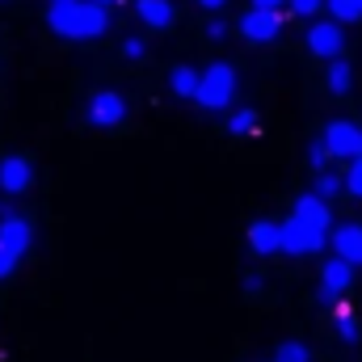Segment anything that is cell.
<instances>
[{
  "instance_id": "6da1fadb",
  "label": "cell",
  "mask_w": 362,
  "mask_h": 362,
  "mask_svg": "<svg viewBox=\"0 0 362 362\" xmlns=\"http://www.w3.org/2000/svg\"><path fill=\"white\" fill-rule=\"evenodd\" d=\"M47 25H51L59 38L93 42V38L105 34L110 13H105V4H97V0H47Z\"/></svg>"
},
{
  "instance_id": "7a4b0ae2",
  "label": "cell",
  "mask_w": 362,
  "mask_h": 362,
  "mask_svg": "<svg viewBox=\"0 0 362 362\" xmlns=\"http://www.w3.org/2000/svg\"><path fill=\"white\" fill-rule=\"evenodd\" d=\"M232 97H236V72H232V64H211L202 72V85H198L194 101L202 110H223V105H232Z\"/></svg>"
},
{
  "instance_id": "3957f363",
  "label": "cell",
  "mask_w": 362,
  "mask_h": 362,
  "mask_svg": "<svg viewBox=\"0 0 362 362\" xmlns=\"http://www.w3.org/2000/svg\"><path fill=\"white\" fill-rule=\"evenodd\" d=\"M325 144H329V152L337 156V160H358L362 156V131L354 122H329L325 127Z\"/></svg>"
},
{
  "instance_id": "277c9868",
  "label": "cell",
  "mask_w": 362,
  "mask_h": 362,
  "mask_svg": "<svg viewBox=\"0 0 362 362\" xmlns=\"http://www.w3.org/2000/svg\"><path fill=\"white\" fill-rule=\"evenodd\" d=\"M240 34L249 42H274L282 34V13L278 8H249L245 21H240Z\"/></svg>"
},
{
  "instance_id": "5b68a950",
  "label": "cell",
  "mask_w": 362,
  "mask_h": 362,
  "mask_svg": "<svg viewBox=\"0 0 362 362\" xmlns=\"http://www.w3.org/2000/svg\"><path fill=\"white\" fill-rule=\"evenodd\" d=\"M127 118V101L114 89H97L89 97V122L93 127H118Z\"/></svg>"
},
{
  "instance_id": "8992f818",
  "label": "cell",
  "mask_w": 362,
  "mask_h": 362,
  "mask_svg": "<svg viewBox=\"0 0 362 362\" xmlns=\"http://www.w3.org/2000/svg\"><path fill=\"white\" fill-rule=\"evenodd\" d=\"M341 21H316L308 30V47L316 59H341Z\"/></svg>"
},
{
  "instance_id": "52a82bcc",
  "label": "cell",
  "mask_w": 362,
  "mask_h": 362,
  "mask_svg": "<svg viewBox=\"0 0 362 362\" xmlns=\"http://www.w3.org/2000/svg\"><path fill=\"white\" fill-rule=\"evenodd\" d=\"M350 278H354V266H350V262H341V257L325 262V270H320V299L346 295V291H350Z\"/></svg>"
},
{
  "instance_id": "ba28073f",
  "label": "cell",
  "mask_w": 362,
  "mask_h": 362,
  "mask_svg": "<svg viewBox=\"0 0 362 362\" xmlns=\"http://www.w3.org/2000/svg\"><path fill=\"white\" fill-rule=\"evenodd\" d=\"M30 181H34V169H30L25 156H4L0 160V189L4 194H21V189H30Z\"/></svg>"
},
{
  "instance_id": "9c48e42d",
  "label": "cell",
  "mask_w": 362,
  "mask_h": 362,
  "mask_svg": "<svg viewBox=\"0 0 362 362\" xmlns=\"http://www.w3.org/2000/svg\"><path fill=\"white\" fill-rule=\"evenodd\" d=\"M333 249H337L341 262L362 266V223H341V228H333Z\"/></svg>"
},
{
  "instance_id": "30bf717a",
  "label": "cell",
  "mask_w": 362,
  "mask_h": 362,
  "mask_svg": "<svg viewBox=\"0 0 362 362\" xmlns=\"http://www.w3.org/2000/svg\"><path fill=\"white\" fill-rule=\"evenodd\" d=\"M30 240H34V228L21 219V215H8V219H0V245L8 249V253H25L30 249Z\"/></svg>"
},
{
  "instance_id": "8fae6325",
  "label": "cell",
  "mask_w": 362,
  "mask_h": 362,
  "mask_svg": "<svg viewBox=\"0 0 362 362\" xmlns=\"http://www.w3.org/2000/svg\"><path fill=\"white\" fill-rule=\"evenodd\" d=\"M249 249L253 253H278L282 249V223H270V219H262V223H253L249 228Z\"/></svg>"
},
{
  "instance_id": "7c38bea8",
  "label": "cell",
  "mask_w": 362,
  "mask_h": 362,
  "mask_svg": "<svg viewBox=\"0 0 362 362\" xmlns=\"http://www.w3.org/2000/svg\"><path fill=\"white\" fill-rule=\"evenodd\" d=\"M173 17H177L173 0H139V21H144V25H152V30H169Z\"/></svg>"
},
{
  "instance_id": "4fadbf2b",
  "label": "cell",
  "mask_w": 362,
  "mask_h": 362,
  "mask_svg": "<svg viewBox=\"0 0 362 362\" xmlns=\"http://www.w3.org/2000/svg\"><path fill=\"white\" fill-rule=\"evenodd\" d=\"M169 85H173V93L177 97H198V85H202V72H194V68H173L169 72Z\"/></svg>"
},
{
  "instance_id": "5bb4252c",
  "label": "cell",
  "mask_w": 362,
  "mask_h": 362,
  "mask_svg": "<svg viewBox=\"0 0 362 362\" xmlns=\"http://www.w3.org/2000/svg\"><path fill=\"white\" fill-rule=\"evenodd\" d=\"M354 85V72H350V64L346 59H329V93H337V97H346Z\"/></svg>"
},
{
  "instance_id": "9a60e30c",
  "label": "cell",
  "mask_w": 362,
  "mask_h": 362,
  "mask_svg": "<svg viewBox=\"0 0 362 362\" xmlns=\"http://www.w3.org/2000/svg\"><path fill=\"white\" fill-rule=\"evenodd\" d=\"M333 312H337V333H341V341L354 346V341L362 337V329H358V320H354V312H350V303H337Z\"/></svg>"
},
{
  "instance_id": "2e32d148",
  "label": "cell",
  "mask_w": 362,
  "mask_h": 362,
  "mask_svg": "<svg viewBox=\"0 0 362 362\" xmlns=\"http://www.w3.org/2000/svg\"><path fill=\"white\" fill-rule=\"evenodd\" d=\"M228 131H232V135H253V131H257V114H253V110H232Z\"/></svg>"
},
{
  "instance_id": "e0dca14e",
  "label": "cell",
  "mask_w": 362,
  "mask_h": 362,
  "mask_svg": "<svg viewBox=\"0 0 362 362\" xmlns=\"http://www.w3.org/2000/svg\"><path fill=\"white\" fill-rule=\"evenodd\" d=\"M329 13H333V21H358L362 17V4L358 0H329Z\"/></svg>"
},
{
  "instance_id": "ac0fdd59",
  "label": "cell",
  "mask_w": 362,
  "mask_h": 362,
  "mask_svg": "<svg viewBox=\"0 0 362 362\" xmlns=\"http://www.w3.org/2000/svg\"><path fill=\"white\" fill-rule=\"evenodd\" d=\"M278 362H312V354H308L303 341H282L278 346Z\"/></svg>"
},
{
  "instance_id": "d6986e66",
  "label": "cell",
  "mask_w": 362,
  "mask_h": 362,
  "mask_svg": "<svg viewBox=\"0 0 362 362\" xmlns=\"http://www.w3.org/2000/svg\"><path fill=\"white\" fill-rule=\"evenodd\" d=\"M337 189H346V177H337V173H320V177H316V194H320V198H333Z\"/></svg>"
},
{
  "instance_id": "ffe728a7",
  "label": "cell",
  "mask_w": 362,
  "mask_h": 362,
  "mask_svg": "<svg viewBox=\"0 0 362 362\" xmlns=\"http://www.w3.org/2000/svg\"><path fill=\"white\" fill-rule=\"evenodd\" d=\"M346 194L350 198H362V156L350 160V173H346Z\"/></svg>"
},
{
  "instance_id": "44dd1931",
  "label": "cell",
  "mask_w": 362,
  "mask_h": 362,
  "mask_svg": "<svg viewBox=\"0 0 362 362\" xmlns=\"http://www.w3.org/2000/svg\"><path fill=\"white\" fill-rule=\"evenodd\" d=\"M329 0H291V13L295 17H316V8H325Z\"/></svg>"
},
{
  "instance_id": "7402d4cb",
  "label": "cell",
  "mask_w": 362,
  "mask_h": 362,
  "mask_svg": "<svg viewBox=\"0 0 362 362\" xmlns=\"http://www.w3.org/2000/svg\"><path fill=\"white\" fill-rule=\"evenodd\" d=\"M308 156H312V169H320V173H325V165H329V156H333V152H329V144L320 139V144H312V152H308Z\"/></svg>"
},
{
  "instance_id": "603a6c76",
  "label": "cell",
  "mask_w": 362,
  "mask_h": 362,
  "mask_svg": "<svg viewBox=\"0 0 362 362\" xmlns=\"http://www.w3.org/2000/svg\"><path fill=\"white\" fill-rule=\"evenodd\" d=\"M13 266H17V253H8V249L0 245V278H8V274H13Z\"/></svg>"
},
{
  "instance_id": "cb8c5ba5",
  "label": "cell",
  "mask_w": 362,
  "mask_h": 362,
  "mask_svg": "<svg viewBox=\"0 0 362 362\" xmlns=\"http://www.w3.org/2000/svg\"><path fill=\"white\" fill-rule=\"evenodd\" d=\"M122 55H127V59H144V42H139V38H127V42H122Z\"/></svg>"
},
{
  "instance_id": "d4e9b609",
  "label": "cell",
  "mask_w": 362,
  "mask_h": 362,
  "mask_svg": "<svg viewBox=\"0 0 362 362\" xmlns=\"http://www.w3.org/2000/svg\"><path fill=\"white\" fill-rule=\"evenodd\" d=\"M206 34H211V38H223V34H228V25H223V21H219V17H215V21H211V25H206Z\"/></svg>"
},
{
  "instance_id": "484cf974",
  "label": "cell",
  "mask_w": 362,
  "mask_h": 362,
  "mask_svg": "<svg viewBox=\"0 0 362 362\" xmlns=\"http://www.w3.org/2000/svg\"><path fill=\"white\" fill-rule=\"evenodd\" d=\"M286 0H253V8H282Z\"/></svg>"
},
{
  "instance_id": "4316f807",
  "label": "cell",
  "mask_w": 362,
  "mask_h": 362,
  "mask_svg": "<svg viewBox=\"0 0 362 362\" xmlns=\"http://www.w3.org/2000/svg\"><path fill=\"white\" fill-rule=\"evenodd\" d=\"M198 4H202V8H211V13H215V8H223V4H228V0H198Z\"/></svg>"
},
{
  "instance_id": "83f0119b",
  "label": "cell",
  "mask_w": 362,
  "mask_h": 362,
  "mask_svg": "<svg viewBox=\"0 0 362 362\" xmlns=\"http://www.w3.org/2000/svg\"><path fill=\"white\" fill-rule=\"evenodd\" d=\"M97 4H114V0H97Z\"/></svg>"
},
{
  "instance_id": "f1b7e54d",
  "label": "cell",
  "mask_w": 362,
  "mask_h": 362,
  "mask_svg": "<svg viewBox=\"0 0 362 362\" xmlns=\"http://www.w3.org/2000/svg\"><path fill=\"white\" fill-rule=\"evenodd\" d=\"M358 4H362V0H358Z\"/></svg>"
}]
</instances>
